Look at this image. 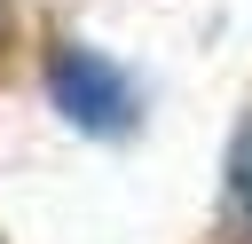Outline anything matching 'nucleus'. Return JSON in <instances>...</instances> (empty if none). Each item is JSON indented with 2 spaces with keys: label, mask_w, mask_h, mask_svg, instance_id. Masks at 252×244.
<instances>
[{
  "label": "nucleus",
  "mask_w": 252,
  "mask_h": 244,
  "mask_svg": "<svg viewBox=\"0 0 252 244\" xmlns=\"http://www.w3.org/2000/svg\"><path fill=\"white\" fill-rule=\"evenodd\" d=\"M47 87H55V102H63L79 126H126V79H118L94 47H79V39L47 47Z\"/></svg>",
  "instance_id": "1"
},
{
  "label": "nucleus",
  "mask_w": 252,
  "mask_h": 244,
  "mask_svg": "<svg viewBox=\"0 0 252 244\" xmlns=\"http://www.w3.org/2000/svg\"><path fill=\"white\" fill-rule=\"evenodd\" d=\"M220 244H252V110L236 118L220 165Z\"/></svg>",
  "instance_id": "2"
},
{
  "label": "nucleus",
  "mask_w": 252,
  "mask_h": 244,
  "mask_svg": "<svg viewBox=\"0 0 252 244\" xmlns=\"http://www.w3.org/2000/svg\"><path fill=\"white\" fill-rule=\"evenodd\" d=\"M0 47H8V0H0Z\"/></svg>",
  "instance_id": "3"
}]
</instances>
